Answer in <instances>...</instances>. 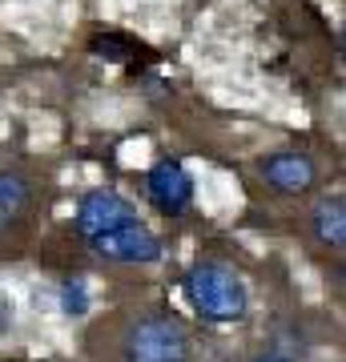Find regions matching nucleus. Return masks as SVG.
I'll use <instances>...</instances> for the list:
<instances>
[{"label":"nucleus","mask_w":346,"mask_h":362,"mask_svg":"<svg viewBox=\"0 0 346 362\" xmlns=\"http://www.w3.org/2000/svg\"><path fill=\"white\" fill-rule=\"evenodd\" d=\"M185 298H190V306L202 314L205 322H218V326L242 322L250 314V290L221 262H197L185 274Z\"/></svg>","instance_id":"f257e3e1"},{"label":"nucleus","mask_w":346,"mask_h":362,"mask_svg":"<svg viewBox=\"0 0 346 362\" xmlns=\"http://www.w3.org/2000/svg\"><path fill=\"white\" fill-rule=\"evenodd\" d=\"M133 221H137V209L113 189H89L77 202V233L85 242H97V238L121 230V226H133Z\"/></svg>","instance_id":"7ed1b4c3"},{"label":"nucleus","mask_w":346,"mask_h":362,"mask_svg":"<svg viewBox=\"0 0 346 362\" xmlns=\"http://www.w3.org/2000/svg\"><path fill=\"white\" fill-rule=\"evenodd\" d=\"M145 194H149V202H154L161 214H169V218L185 214V209H190V202H193V177H190V169L181 165V161H173V157L157 161V165L145 173Z\"/></svg>","instance_id":"423d86ee"},{"label":"nucleus","mask_w":346,"mask_h":362,"mask_svg":"<svg viewBox=\"0 0 346 362\" xmlns=\"http://www.w3.org/2000/svg\"><path fill=\"white\" fill-rule=\"evenodd\" d=\"M125 362H193V334L173 314H142L121 338Z\"/></svg>","instance_id":"f03ea898"},{"label":"nucleus","mask_w":346,"mask_h":362,"mask_svg":"<svg viewBox=\"0 0 346 362\" xmlns=\"http://www.w3.org/2000/svg\"><path fill=\"white\" fill-rule=\"evenodd\" d=\"M61 310L73 314V318H81V314L89 310V286L81 282V278H69L61 286Z\"/></svg>","instance_id":"1a4fd4ad"},{"label":"nucleus","mask_w":346,"mask_h":362,"mask_svg":"<svg viewBox=\"0 0 346 362\" xmlns=\"http://www.w3.org/2000/svg\"><path fill=\"white\" fill-rule=\"evenodd\" d=\"M250 362H290L286 354H278V350H262V354H254Z\"/></svg>","instance_id":"9b49d317"},{"label":"nucleus","mask_w":346,"mask_h":362,"mask_svg":"<svg viewBox=\"0 0 346 362\" xmlns=\"http://www.w3.org/2000/svg\"><path fill=\"white\" fill-rule=\"evenodd\" d=\"M93 52H97V57H109V61H121V57L133 52V45H125L121 37H97L93 40Z\"/></svg>","instance_id":"9d476101"},{"label":"nucleus","mask_w":346,"mask_h":362,"mask_svg":"<svg viewBox=\"0 0 346 362\" xmlns=\"http://www.w3.org/2000/svg\"><path fill=\"white\" fill-rule=\"evenodd\" d=\"M310 226H314V238L322 246L330 250H342L346 246V202L338 194L334 197H322L314 214H310Z\"/></svg>","instance_id":"6e6552de"},{"label":"nucleus","mask_w":346,"mask_h":362,"mask_svg":"<svg viewBox=\"0 0 346 362\" xmlns=\"http://www.w3.org/2000/svg\"><path fill=\"white\" fill-rule=\"evenodd\" d=\"M28 206H33V181L16 169H0V238L16 221H25Z\"/></svg>","instance_id":"0eeeda50"},{"label":"nucleus","mask_w":346,"mask_h":362,"mask_svg":"<svg viewBox=\"0 0 346 362\" xmlns=\"http://www.w3.org/2000/svg\"><path fill=\"white\" fill-rule=\"evenodd\" d=\"M105 262H121V266H149V262L161 258V242H157L154 230H145L142 221L133 226H121V230L105 233L97 242H89Z\"/></svg>","instance_id":"39448f33"},{"label":"nucleus","mask_w":346,"mask_h":362,"mask_svg":"<svg viewBox=\"0 0 346 362\" xmlns=\"http://www.w3.org/2000/svg\"><path fill=\"white\" fill-rule=\"evenodd\" d=\"M262 181H266L274 194H286V197H298L306 194L310 185L318 181V165L314 157L302 153V149H274V153L262 157Z\"/></svg>","instance_id":"20e7f679"}]
</instances>
